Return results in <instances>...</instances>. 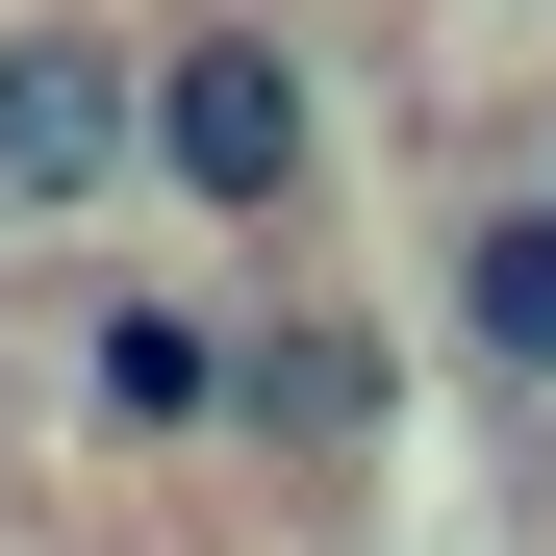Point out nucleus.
Returning <instances> with one entry per match:
<instances>
[{
	"label": "nucleus",
	"mask_w": 556,
	"mask_h": 556,
	"mask_svg": "<svg viewBox=\"0 0 556 556\" xmlns=\"http://www.w3.org/2000/svg\"><path fill=\"white\" fill-rule=\"evenodd\" d=\"M152 203L177 228H329V76H304V26L278 0H177L152 26Z\"/></svg>",
	"instance_id": "f257e3e1"
},
{
	"label": "nucleus",
	"mask_w": 556,
	"mask_h": 556,
	"mask_svg": "<svg viewBox=\"0 0 556 556\" xmlns=\"http://www.w3.org/2000/svg\"><path fill=\"white\" fill-rule=\"evenodd\" d=\"M152 203V51L76 0H0V228H102Z\"/></svg>",
	"instance_id": "f03ea898"
},
{
	"label": "nucleus",
	"mask_w": 556,
	"mask_h": 556,
	"mask_svg": "<svg viewBox=\"0 0 556 556\" xmlns=\"http://www.w3.org/2000/svg\"><path fill=\"white\" fill-rule=\"evenodd\" d=\"M228 430L278 455V481H354V455L405 430V329H380V304H253V354H228Z\"/></svg>",
	"instance_id": "7ed1b4c3"
},
{
	"label": "nucleus",
	"mask_w": 556,
	"mask_h": 556,
	"mask_svg": "<svg viewBox=\"0 0 556 556\" xmlns=\"http://www.w3.org/2000/svg\"><path fill=\"white\" fill-rule=\"evenodd\" d=\"M228 354H253V304L102 278V304H76V430H102V455H203L228 430Z\"/></svg>",
	"instance_id": "20e7f679"
},
{
	"label": "nucleus",
	"mask_w": 556,
	"mask_h": 556,
	"mask_svg": "<svg viewBox=\"0 0 556 556\" xmlns=\"http://www.w3.org/2000/svg\"><path fill=\"white\" fill-rule=\"evenodd\" d=\"M455 354H481L506 405H556V177L455 203Z\"/></svg>",
	"instance_id": "39448f33"
},
{
	"label": "nucleus",
	"mask_w": 556,
	"mask_h": 556,
	"mask_svg": "<svg viewBox=\"0 0 556 556\" xmlns=\"http://www.w3.org/2000/svg\"><path fill=\"white\" fill-rule=\"evenodd\" d=\"M531 177H556V102H531Z\"/></svg>",
	"instance_id": "423d86ee"
}]
</instances>
